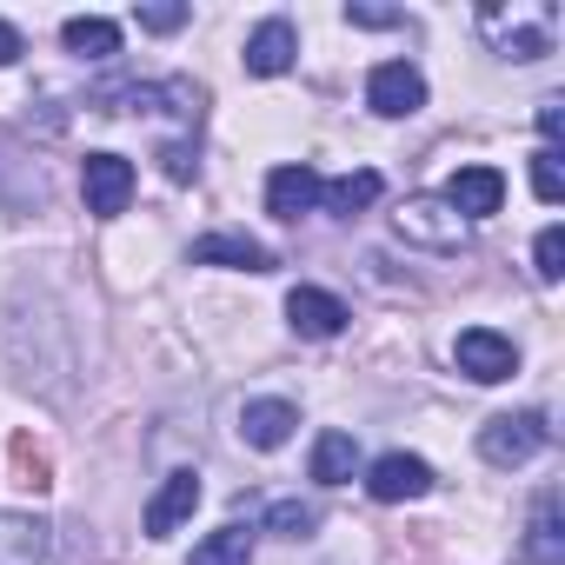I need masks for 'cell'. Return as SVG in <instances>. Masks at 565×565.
<instances>
[{
  "label": "cell",
  "mask_w": 565,
  "mask_h": 565,
  "mask_svg": "<svg viewBox=\"0 0 565 565\" xmlns=\"http://www.w3.org/2000/svg\"><path fill=\"white\" fill-rule=\"evenodd\" d=\"M294 54H300L294 21H266V28H253V41H246V74L273 81V74H287V67H294Z\"/></svg>",
  "instance_id": "5bb4252c"
},
{
  "label": "cell",
  "mask_w": 565,
  "mask_h": 565,
  "mask_svg": "<svg viewBox=\"0 0 565 565\" xmlns=\"http://www.w3.org/2000/svg\"><path fill=\"white\" fill-rule=\"evenodd\" d=\"M320 200H327V213H340V220H353V213H366L373 200H380V173H340V180H320Z\"/></svg>",
  "instance_id": "ac0fdd59"
},
{
  "label": "cell",
  "mask_w": 565,
  "mask_h": 565,
  "mask_svg": "<svg viewBox=\"0 0 565 565\" xmlns=\"http://www.w3.org/2000/svg\"><path fill=\"white\" fill-rule=\"evenodd\" d=\"M519 558H525V565H565V525H558V499H552V492L539 499V512H532V532H525Z\"/></svg>",
  "instance_id": "e0dca14e"
},
{
  "label": "cell",
  "mask_w": 565,
  "mask_h": 565,
  "mask_svg": "<svg viewBox=\"0 0 565 565\" xmlns=\"http://www.w3.org/2000/svg\"><path fill=\"white\" fill-rule=\"evenodd\" d=\"M193 259H200V266H239V273H266V266H273V253H266L253 233H206V239L193 246Z\"/></svg>",
  "instance_id": "2e32d148"
},
{
  "label": "cell",
  "mask_w": 565,
  "mask_h": 565,
  "mask_svg": "<svg viewBox=\"0 0 565 565\" xmlns=\"http://www.w3.org/2000/svg\"><path fill=\"white\" fill-rule=\"evenodd\" d=\"M0 206H8V213H41L47 206V173L8 134H0Z\"/></svg>",
  "instance_id": "52a82bcc"
},
{
  "label": "cell",
  "mask_w": 565,
  "mask_h": 565,
  "mask_svg": "<svg viewBox=\"0 0 565 565\" xmlns=\"http://www.w3.org/2000/svg\"><path fill=\"white\" fill-rule=\"evenodd\" d=\"M479 28L499 41V54L505 61H539V54H552V8H486L479 14Z\"/></svg>",
  "instance_id": "7a4b0ae2"
},
{
  "label": "cell",
  "mask_w": 565,
  "mask_h": 565,
  "mask_svg": "<svg viewBox=\"0 0 565 565\" xmlns=\"http://www.w3.org/2000/svg\"><path fill=\"white\" fill-rule=\"evenodd\" d=\"M193 505H200V472H173V479L147 499V532H153V539L180 532V519H193Z\"/></svg>",
  "instance_id": "4fadbf2b"
},
{
  "label": "cell",
  "mask_w": 565,
  "mask_h": 565,
  "mask_svg": "<svg viewBox=\"0 0 565 565\" xmlns=\"http://www.w3.org/2000/svg\"><path fill=\"white\" fill-rule=\"evenodd\" d=\"M180 21H186V8H140V28L147 34H173Z\"/></svg>",
  "instance_id": "484cf974"
},
{
  "label": "cell",
  "mask_w": 565,
  "mask_h": 565,
  "mask_svg": "<svg viewBox=\"0 0 565 565\" xmlns=\"http://www.w3.org/2000/svg\"><path fill=\"white\" fill-rule=\"evenodd\" d=\"M545 439H552V433H545L539 413H499V419L479 426V459H486V466H525Z\"/></svg>",
  "instance_id": "3957f363"
},
{
  "label": "cell",
  "mask_w": 565,
  "mask_h": 565,
  "mask_svg": "<svg viewBox=\"0 0 565 565\" xmlns=\"http://www.w3.org/2000/svg\"><path fill=\"white\" fill-rule=\"evenodd\" d=\"M294 426H300V413H294L287 399H246V413H239V439H246V446H259V452L287 446V439H294Z\"/></svg>",
  "instance_id": "8fae6325"
},
{
  "label": "cell",
  "mask_w": 565,
  "mask_h": 565,
  "mask_svg": "<svg viewBox=\"0 0 565 565\" xmlns=\"http://www.w3.org/2000/svg\"><path fill=\"white\" fill-rule=\"evenodd\" d=\"M81 186H87V213L114 220V213H127V200H134V167H127L120 153H87V160H81Z\"/></svg>",
  "instance_id": "8992f818"
},
{
  "label": "cell",
  "mask_w": 565,
  "mask_h": 565,
  "mask_svg": "<svg viewBox=\"0 0 565 565\" xmlns=\"http://www.w3.org/2000/svg\"><path fill=\"white\" fill-rule=\"evenodd\" d=\"M366 492H373L380 505L426 499V492H433V466H426V459H413V452H386V459H373V472H366Z\"/></svg>",
  "instance_id": "ba28073f"
},
{
  "label": "cell",
  "mask_w": 565,
  "mask_h": 565,
  "mask_svg": "<svg viewBox=\"0 0 565 565\" xmlns=\"http://www.w3.org/2000/svg\"><path fill=\"white\" fill-rule=\"evenodd\" d=\"M246 558H253V525H239V519L193 545V565H246Z\"/></svg>",
  "instance_id": "44dd1931"
},
{
  "label": "cell",
  "mask_w": 565,
  "mask_h": 565,
  "mask_svg": "<svg viewBox=\"0 0 565 565\" xmlns=\"http://www.w3.org/2000/svg\"><path fill=\"white\" fill-rule=\"evenodd\" d=\"M532 259H539V279H558V273H565V233H558V226H545V233H539V246H532Z\"/></svg>",
  "instance_id": "d4e9b609"
},
{
  "label": "cell",
  "mask_w": 565,
  "mask_h": 565,
  "mask_svg": "<svg viewBox=\"0 0 565 565\" xmlns=\"http://www.w3.org/2000/svg\"><path fill=\"white\" fill-rule=\"evenodd\" d=\"M0 565H47V519L0 512Z\"/></svg>",
  "instance_id": "9a60e30c"
},
{
  "label": "cell",
  "mask_w": 565,
  "mask_h": 565,
  "mask_svg": "<svg viewBox=\"0 0 565 565\" xmlns=\"http://www.w3.org/2000/svg\"><path fill=\"white\" fill-rule=\"evenodd\" d=\"M366 107L386 114V120L419 114V107H426V81H419V67H406V61H380V67L366 74Z\"/></svg>",
  "instance_id": "277c9868"
},
{
  "label": "cell",
  "mask_w": 565,
  "mask_h": 565,
  "mask_svg": "<svg viewBox=\"0 0 565 565\" xmlns=\"http://www.w3.org/2000/svg\"><path fill=\"white\" fill-rule=\"evenodd\" d=\"M446 206H452L459 220H486V213H499V206H505V180H499V167H459L452 186H446Z\"/></svg>",
  "instance_id": "9c48e42d"
},
{
  "label": "cell",
  "mask_w": 565,
  "mask_h": 565,
  "mask_svg": "<svg viewBox=\"0 0 565 565\" xmlns=\"http://www.w3.org/2000/svg\"><path fill=\"white\" fill-rule=\"evenodd\" d=\"M8 452H14V479H21L28 492H47V486H54V459H47V446H41L34 433H14Z\"/></svg>",
  "instance_id": "7402d4cb"
},
{
  "label": "cell",
  "mask_w": 565,
  "mask_h": 565,
  "mask_svg": "<svg viewBox=\"0 0 565 565\" xmlns=\"http://www.w3.org/2000/svg\"><path fill=\"white\" fill-rule=\"evenodd\" d=\"M353 466H360L353 433H320V446H313V479H320V486H347Z\"/></svg>",
  "instance_id": "ffe728a7"
},
{
  "label": "cell",
  "mask_w": 565,
  "mask_h": 565,
  "mask_svg": "<svg viewBox=\"0 0 565 565\" xmlns=\"http://www.w3.org/2000/svg\"><path fill=\"white\" fill-rule=\"evenodd\" d=\"M313 206H320V173L307 160L300 167H273V180H266V213L273 220H300Z\"/></svg>",
  "instance_id": "30bf717a"
},
{
  "label": "cell",
  "mask_w": 565,
  "mask_h": 565,
  "mask_svg": "<svg viewBox=\"0 0 565 565\" xmlns=\"http://www.w3.org/2000/svg\"><path fill=\"white\" fill-rule=\"evenodd\" d=\"M287 320H294V333H307V340H333V333L347 327V307H340L333 294H320V287H294V294H287Z\"/></svg>",
  "instance_id": "7c38bea8"
},
{
  "label": "cell",
  "mask_w": 565,
  "mask_h": 565,
  "mask_svg": "<svg viewBox=\"0 0 565 565\" xmlns=\"http://www.w3.org/2000/svg\"><path fill=\"white\" fill-rule=\"evenodd\" d=\"M67 54H81V61H114L120 54V28L114 21H100V14H81V21H67Z\"/></svg>",
  "instance_id": "d6986e66"
},
{
  "label": "cell",
  "mask_w": 565,
  "mask_h": 565,
  "mask_svg": "<svg viewBox=\"0 0 565 565\" xmlns=\"http://www.w3.org/2000/svg\"><path fill=\"white\" fill-rule=\"evenodd\" d=\"M266 532H279V539H307V532H313V505H300V499H279V505L266 512Z\"/></svg>",
  "instance_id": "603a6c76"
},
{
  "label": "cell",
  "mask_w": 565,
  "mask_h": 565,
  "mask_svg": "<svg viewBox=\"0 0 565 565\" xmlns=\"http://www.w3.org/2000/svg\"><path fill=\"white\" fill-rule=\"evenodd\" d=\"M28 47H21V28H8V21H0V67H14Z\"/></svg>",
  "instance_id": "83f0119b"
},
{
  "label": "cell",
  "mask_w": 565,
  "mask_h": 565,
  "mask_svg": "<svg viewBox=\"0 0 565 565\" xmlns=\"http://www.w3.org/2000/svg\"><path fill=\"white\" fill-rule=\"evenodd\" d=\"M532 193L545 200V206H558L565 200V173H558V153L545 147V153H532Z\"/></svg>",
  "instance_id": "cb8c5ba5"
},
{
  "label": "cell",
  "mask_w": 565,
  "mask_h": 565,
  "mask_svg": "<svg viewBox=\"0 0 565 565\" xmlns=\"http://www.w3.org/2000/svg\"><path fill=\"white\" fill-rule=\"evenodd\" d=\"M452 360H459V373H472L479 386H499V380H512V373H519L512 340H505V333H492V327H466V333H459V347H452Z\"/></svg>",
  "instance_id": "5b68a950"
},
{
  "label": "cell",
  "mask_w": 565,
  "mask_h": 565,
  "mask_svg": "<svg viewBox=\"0 0 565 565\" xmlns=\"http://www.w3.org/2000/svg\"><path fill=\"white\" fill-rule=\"evenodd\" d=\"M539 127H545V140H558V127H565V114H558V100H545V107H539Z\"/></svg>",
  "instance_id": "f1b7e54d"
},
{
  "label": "cell",
  "mask_w": 565,
  "mask_h": 565,
  "mask_svg": "<svg viewBox=\"0 0 565 565\" xmlns=\"http://www.w3.org/2000/svg\"><path fill=\"white\" fill-rule=\"evenodd\" d=\"M393 233L406 246H426V253H459L466 246V220L439 200V193H413L399 213H393Z\"/></svg>",
  "instance_id": "6da1fadb"
},
{
  "label": "cell",
  "mask_w": 565,
  "mask_h": 565,
  "mask_svg": "<svg viewBox=\"0 0 565 565\" xmlns=\"http://www.w3.org/2000/svg\"><path fill=\"white\" fill-rule=\"evenodd\" d=\"M347 21L353 28H399V14H386V8H347Z\"/></svg>",
  "instance_id": "4316f807"
}]
</instances>
